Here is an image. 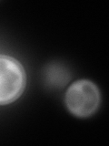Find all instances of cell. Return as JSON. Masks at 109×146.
Returning <instances> with one entry per match:
<instances>
[{"instance_id":"cell-2","label":"cell","mask_w":109,"mask_h":146,"mask_svg":"<svg viewBox=\"0 0 109 146\" xmlns=\"http://www.w3.org/2000/svg\"><path fill=\"white\" fill-rule=\"evenodd\" d=\"M26 81L21 63L12 57L0 55V105L9 104L19 98Z\"/></svg>"},{"instance_id":"cell-3","label":"cell","mask_w":109,"mask_h":146,"mask_svg":"<svg viewBox=\"0 0 109 146\" xmlns=\"http://www.w3.org/2000/svg\"><path fill=\"white\" fill-rule=\"evenodd\" d=\"M47 77L51 85L58 87H63L69 80V75L66 70L58 65L49 67L47 71Z\"/></svg>"},{"instance_id":"cell-1","label":"cell","mask_w":109,"mask_h":146,"mask_svg":"<svg viewBox=\"0 0 109 146\" xmlns=\"http://www.w3.org/2000/svg\"><path fill=\"white\" fill-rule=\"evenodd\" d=\"M101 96L94 82L81 80L74 82L66 93V104L76 117L85 118L94 114L99 107Z\"/></svg>"}]
</instances>
